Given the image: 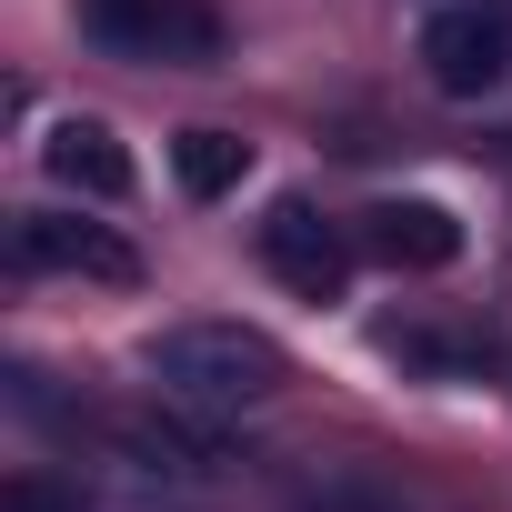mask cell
I'll list each match as a JSON object with an SVG mask.
<instances>
[{"instance_id":"cell-4","label":"cell","mask_w":512,"mask_h":512,"mask_svg":"<svg viewBox=\"0 0 512 512\" xmlns=\"http://www.w3.org/2000/svg\"><path fill=\"white\" fill-rule=\"evenodd\" d=\"M11 262L21 272H81V282H141V251L101 221H71V211H21L11 221Z\"/></svg>"},{"instance_id":"cell-8","label":"cell","mask_w":512,"mask_h":512,"mask_svg":"<svg viewBox=\"0 0 512 512\" xmlns=\"http://www.w3.org/2000/svg\"><path fill=\"white\" fill-rule=\"evenodd\" d=\"M171 171H181L191 201H221V191L251 181V141H241V131H181V141H171Z\"/></svg>"},{"instance_id":"cell-11","label":"cell","mask_w":512,"mask_h":512,"mask_svg":"<svg viewBox=\"0 0 512 512\" xmlns=\"http://www.w3.org/2000/svg\"><path fill=\"white\" fill-rule=\"evenodd\" d=\"M0 512H81V502H71V492H51V482H31V472H21V482H11V492H0Z\"/></svg>"},{"instance_id":"cell-5","label":"cell","mask_w":512,"mask_h":512,"mask_svg":"<svg viewBox=\"0 0 512 512\" xmlns=\"http://www.w3.org/2000/svg\"><path fill=\"white\" fill-rule=\"evenodd\" d=\"M262 262H272V282H292L302 302H342V282H352V241L292 191V201L262 211Z\"/></svg>"},{"instance_id":"cell-7","label":"cell","mask_w":512,"mask_h":512,"mask_svg":"<svg viewBox=\"0 0 512 512\" xmlns=\"http://www.w3.org/2000/svg\"><path fill=\"white\" fill-rule=\"evenodd\" d=\"M41 171H51L61 191H91V201H121V191H131V151H121V131H111V121H91V111L51 121Z\"/></svg>"},{"instance_id":"cell-6","label":"cell","mask_w":512,"mask_h":512,"mask_svg":"<svg viewBox=\"0 0 512 512\" xmlns=\"http://www.w3.org/2000/svg\"><path fill=\"white\" fill-rule=\"evenodd\" d=\"M352 241L372 251L382 272H452V262H462V221H452L442 201H372Z\"/></svg>"},{"instance_id":"cell-2","label":"cell","mask_w":512,"mask_h":512,"mask_svg":"<svg viewBox=\"0 0 512 512\" xmlns=\"http://www.w3.org/2000/svg\"><path fill=\"white\" fill-rule=\"evenodd\" d=\"M81 31L111 61H171V71H211L231 51V21L211 0H81Z\"/></svg>"},{"instance_id":"cell-10","label":"cell","mask_w":512,"mask_h":512,"mask_svg":"<svg viewBox=\"0 0 512 512\" xmlns=\"http://www.w3.org/2000/svg\"><path fill=\"white\" fill-rule=\"evenodd\" d=\"M292 502H302V512H402V502L362 492V472H322V482H292Z\"/></svg>"},{"instance_id":"cell-1","label":"cell","mask_w":512,"mask_h":512,"mask_svg":"<svg viewBox=\"0 0 512 512\" xmlns=\"http://www.w3.org/2000/svg\"><path fill=\"white\" fill-rule=\"evenodd\" d=\"M141 372L191 422H241V412H262L282 392V352L251 332V322H171V332H151Z\"/></svg>"},{"instance_id":"cell-3","label":"cell","mask_w":512,"mask_h":512,"mask_svg":"<svg viewBox=\"0 0 512 512\" xmlns=\"http://www.w3.org/2000/svg\"><path fill=\"white\" fill-rule=\"evenodd\" d=\"M422 81L442 101H482L512 81V0H442V11H422Z\"/></svg>"},{"instance_id":"cell-9","label":"cell","mask_w":512,"mask_h":512,"mask_svg":"<svg viewBox=\"0 0 512 512\" xmlns=\"http://www.w3.org/2000/svg\"><path fill=\"white\" fill-rule=\"evenodd\" d=\"M131 452H141L151 472H211V442L181 432V422H131Z\"/></svg>"}]
</instances>
